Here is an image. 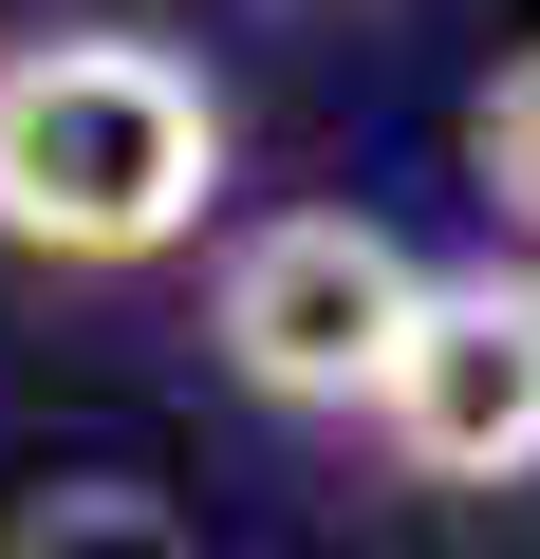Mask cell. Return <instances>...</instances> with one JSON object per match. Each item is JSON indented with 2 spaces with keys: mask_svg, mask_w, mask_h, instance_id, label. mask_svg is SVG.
<instances>
[{
  "mask_svg": "<svg viewBox=\"0 0 540 559\" xmlns=\"http://www.w3.org/2000/svg\"><path fill=\"white\" fill-rule=\"evenodd\" d=\"M224 187V94L168 38H20L0 57V242L75 280L168 261Z\"/></svg>",
  "mask_w": 540,
  "mask_h": 559,
  "instance_id": "obj_1",
  "label": "cell"
},
{
  "mask_svg": "<svg viewBox=\"0 0 540 559\" xmlns=\"http://www.w3.org/2000/svg\"><path fill=\"white\" fill-rule=\"evenodd\" d=\"M410 318H429V261L392 224H355V205L242 224L224 242V299H205V336H224V373L261 411H373L392 355H410Z\"/></svg>",
  "mask_w": 540,
  "mask_h": 559,
  "instance_id": "obj_2",
  "label": "cell"
},
{
  "mask_svg": "<svg viewBox=\"0 0 540 559\" xmlns=\"http://www.w3.org/2000/svg\"><path fill=\"white\" fill-rule=\"evenodd\" d=\"M373 429L429 485H521L540 466V280H429V318H410Z\"/></svg>",
  "mask_w": 540,
  "mask_h": 559,
  "instance_id": "obj_3",
  "label": "cell"
},
{
  "mask_svg": "<svg viewBox=\"0 0 540 559\" xmlns=\"http://www.w3.org/2000/svg\"><path fill=\"white\" fill-rule=\"evenodd\" d=\"M0 559H187V503L131 485V466H57L20 522H0Z\"/></svg>",
  "mask_w": 540,
  "mask_h": 559,
  "instance_id": "obj_4",
  "label": "cell"
},
{
  "mask_svg": "<svg viewBox=\"0 0 540 559\" xmlns=\"http://www.w3.org/2000/svg\"><path fill=\"white\" fill-rule=\"evenodd\" d=\"M466 168H484L503 224H540V57H503V75L466 94Z\"/></svg>",
  "mask_w": 540,
  "mask_h": 559,
  "instance_id": "obj_5",
  "label": "cell"
}]
</instances>
